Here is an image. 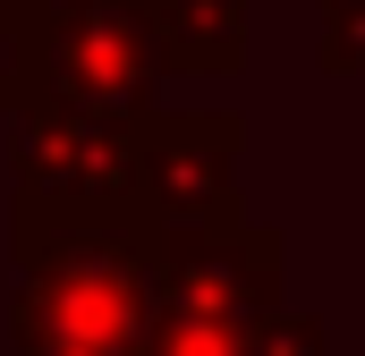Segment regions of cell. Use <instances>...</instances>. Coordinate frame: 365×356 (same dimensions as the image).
Returning <instances> with one entry per match:
<instances>
[{"instance_id": "1", "label": "cell", "mask_w": 365, "mask_h": 356, "mask_svg": "<svg viewBox=\"0 0 365 356\" xmlns=\"http://www.w3.org/2000/svg\"><path fill=\"white\" fill-rule=\"evenodd\" d=\"M9 356H145L153 348V280H162V229L119 212H68L9 195Z\"/></svg>"}, {"instance_id": "2", "label": "cell", "mask_w": 365, "mask_h": 356, "mask_svg": "<svg viewBox=\"0 0 365 356\" xmlns=\"http://www.w3.org/2000/svg\"><path fill=\"white\" fill-rule=\"evenodd\" d=\"M26 43V102H93V110H162L170 34L153 0H34L17 17Z\"/></svg>"}, {"instance_id": "3", "label": "cell", "mask_w": 365, "mask_h": 356, "mask_svg": "<svg viewBox=\"0 0 365 356\" xmlns=\"http://www.w3.org/2000/svg\"><path fill=\"white\" fill-rule=\"evenodd\" d=\"M145 127L136 110L93 102H26L9 127V187L68 212H119L145 187Z\"/></svg>"}, {"instance_id": "4", "label": "cell", "mask_w": 365, "mask_h": 356, "mask_svg": "<svg viewBox=\"0 0 365 356\" xmlns=\"http://www.w3.org/2000/svg\"><path fill=\"white\" fill-rule=\"evenodd\" d=\"M238 153H247V119H238V110H170V102L153 110L136 212L162 229V246L212 238V229H238V221H247Z\"/></svg>"}, {"instance_id": "5", "label": "cell", "mask_w": 365, "mask_h": 356, "mask_svg": "<svg viewBox=\"0 0 365 356\" xmlns=\"http://www.w3.org/2000/svg\"><path fill=\"white\" fill-rule=\"evenodd\" d=\"M289 238L272 221H238V229H212V238H179L162 246V314H195V323H272L289 305Z\"/></svg>"}, {"instance_id": "6", "label": "cell", "mask_w": 365, "mask_h": 356, "mask_svg": "<svg viewBox=\"0 0 365 356\" xmlns=\"http://www.w3.org/2000/svg\"><path fill=\"white\" fill-rule=\"evenodd\" d=\"M170 60L187 77H238L247 68V0H153Z\"/></svg>"}, {"instance_id": "7", "label": "cell", "mask_w": 365, "mask_h": 356, "mask_svg": "<svg viewBox=\"0 0 365 356\" xmlns=\"http://www.w3.org/2000/svg\"><path fill=\"white\" fill-rule=\"evenodd\" d=\"M264 331V323H255ZM247 323H195V314H153V348L145 356H255Z\"/></svg>"}, {"instance_id": "8", "label": "cell", "mask_w": 365, "mask_h": 356, "mask_svg": "<svg viewBox=\"0 0 365 356\" xmlns=\"http://www.w3.org/2000/svg\"><path fill=\"white\" fill-rule=\"evenodd\" d=\"M314 60H323L331 77H365V0H323Z\"/></svg>"}, {"instance_id": "9", "label": "cell", "mask_w": 365, "mask_h": 356, "mask_svg": "<svg viewBox=\"0 0 365 356\" xmlns=\"http://www.w3.org/2000/svg\"><path fill=\"white\" fill-rule=\"evenodd\" d=\"M255 356H331V331H323V314H297V305H280L272 323L255 331Z\"/></svg>"}, {"instance_id": "10", "label": "cell", "mask_w": 365, "mask_h": 356, "mask_svg": "<svg viewBox=\"0 0 365 356\" xmlns=\"http://www.w3.org/2000/svg\"><path fill=\"white\" fill-rule=\"evenodd\" d=\"M0 110L9 119L26 110V43H17V17H0Z\"/></svg>"}, {"instance_id": "11", "label": "cell", "mask_w": 365, "mask_h": 356, "mask_svg": "<svg viewBox=\"0 0 365 356\" xmlns=\"http://www.w3.org/2000/svg\"><path fill=\"white\" fill-rule=\"evenodd\" d=\"M26 9H34V0H0V17H26Z\"/></svg>"}]
</instances>
